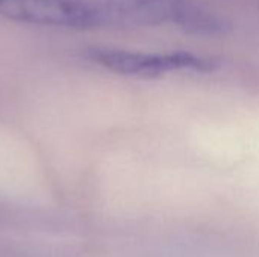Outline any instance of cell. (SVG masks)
<instances>
[{
  "label": "cell",
  "mask_w": 259,
  "mask_h": 257,
  "mask_svg": "<svg viewBox=\"0 0 259 257\" xmlns=\"http://www.w3.org/2000/svg\"><path fill=\"white\" fill-rule=\"evenodd\" d=\"M87 58L108 71L138 79H158L175 73H211L217 68L214 59L190 52L147 53L91 47L87 50Z\"/></svg>",
  "instance_id": "7a4b0ae2"
},
{
  "label": "cell",
  "mask_w": 259,
  "mask_h": 257,
  "mask_svg": "<svg viewBox=\"0 0 259 257\" xmlns=\"http://www.w3.org/2000/svg\"><path fill=\"white\" fill-rule=\"evenodd\" d=\"M0 17L44 27L100 29L99 0H0Z\"/></svg>",
  "instance_id": "3957f363"
},
{
  "label": "cell",
  "mask_w": 259,
  "mask_h": 257,
  "mask_svg": "<svg viewBox=\"0 0 259 257\" xmlns=\"http://www.w3.org/2000/svg\"><path fill=\"white\" fill-rule=\"evenodd\" d=\"M102 27L176 26L194 33H217L222 21L188 0H100Z\"/></svg>",
  "instance_id": "6da1fadb"
}]
</instances>
